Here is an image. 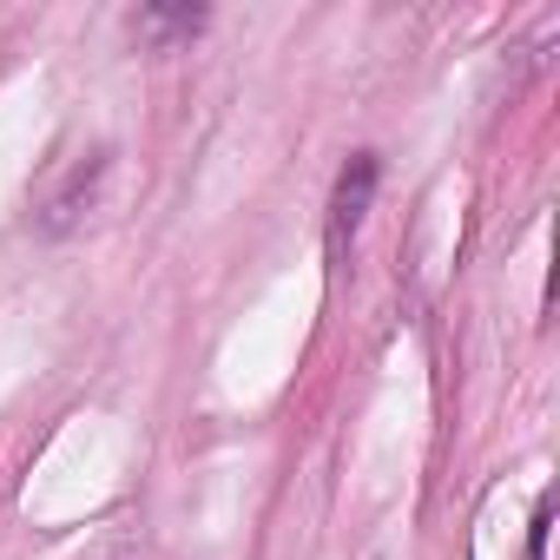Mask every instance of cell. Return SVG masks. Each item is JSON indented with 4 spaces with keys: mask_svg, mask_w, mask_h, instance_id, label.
<instances>
[{
    "mask_svg": "<svg viewBox=\"0 0 560 560\" xmlns=\"http://www.w3.org/2000/svg\"><path fill=\"white\" fill-rule=\"evenodd\" d=\"M376 178H383V165H376V152H357L343 172H337V191H330V250H343L350 237H357V224L370 218V198H376Z\"/></svg>",
    "mask_w": 560,
    "mask_h": 560,
    "instance_id": "6da1fadb",
    "label": "cell"
},
{
    "mask_svg": "<svg viewBox=\"0 0 560 560\" xmlns=\"http://www.w3.org/2000/svg\"><path fill=\"white\" fill-rule=\"evenodd\" d=\"M100 172H106V159L73 165V178L54 191V205H47V218H40V224H47V231H67V224L80 218V205H93V178H100Z\"/></svg>",
    "mask_w": 560,
    "mask_h": 560,
    "instance_id": "7a4b0ae2",
    "label": "cell"
},
{
    "mask_svg": "<svg viewBox=\"0 0 560 560\" xmlns=\"http://www.w3.org/2000/svg\"><path fill=\"white\" fill-rule=\"evenodd\" d=\"M198 27H205V8H145L139 14V34L145 40H185Z\"/></svg>",
    "mask_w": 560,
    "mask_h": 560,
    "instance_id": "3957f363",
    "label": "cell"
}]
</instances>
